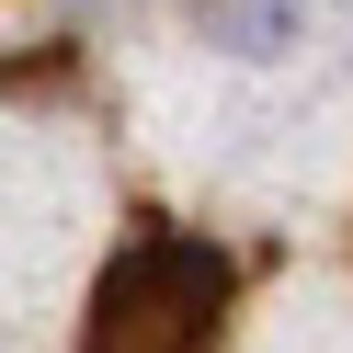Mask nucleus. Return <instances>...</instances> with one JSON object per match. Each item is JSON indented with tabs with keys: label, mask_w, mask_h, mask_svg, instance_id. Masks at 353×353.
Returning <instances> with one entry per match:
<instances>
[{
	"label": "nucleus",
	"mask_w": 353,
	"mask_h": 353,
	"mask_svg": "<svg viewBox=\"0 0 353 353\" xmlns=\"http://www.w3.org/2000/svg\"><path fill=\"white\" fill-rule=\"evenodd\" d=\"M228 251L205 239H137L92 296V342L80 353H216V307H228Z\"/></svg>",
	"instance_id": "f257e3e1"
},
{
	"label": "nucleus",
	"mask_w": 353,
	"mask_h": 353,
	"mask_svg": "<svg viewBox=\"0 0 353 353\" xmlns=\"http://www.w3.org/2000/svg\"><path fill=\"white\" fill-rule=\"evenodd\" d=\"M216 34H228L239 57H274L285 34H296V0H216Z\"/></svg>",
	"instance_id": "f03ea898"
}]
</instances>
